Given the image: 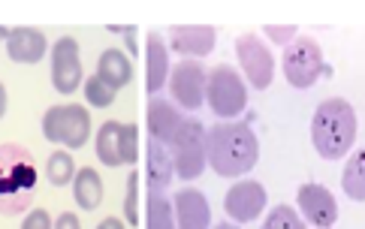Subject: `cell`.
Wrapping results in <instances>:
<instances>
[{
	"label": "cell",
	"mask_w": 365,
	"mask_h": 229,
	"mask_svg": "<svg viewBox=\"0 0 365 229\" xmlns=\"http://www.w3.org/2000/svg\"><path fill=\"white\" fill-rule=\"evenodd\" d=\"M259 160V139L245 121H220L208 130V166L220 178H239Z\"/></svg>",
	"instance_id": "1"
},
{
	"label": "cell",
	"mask_w": 365,
	"mask_h": 229,
	"mask_svg": "<svg viewBox=\"0 0 365 229\" xmlns=\"http://www.w3.org/2000/svg\"><path fill=\"white\" fill-rule=\"evenodd\" d=\"M356 112L341 97L323 100L311 118V142L323 160H341L356 142Z\"/></svg>",
	"instance_id": "2"
},
{
	"label": "cell",
	"mask_w": 365,
	"mask_h": 229,
	"mask_svg": "<svg viewBox=\"0 0 365 229\" xmlns=\"http://www.w3.org/2000/svg\"><path fill=\"white\" fill-rule=\"evenodd\" d=\"M36 190V166L31 151L19 145L0 148V214H19L31 206Z\"/></svg>",
	"instance_id": "3"
},
{
	"label": "cell",
	"mask_w": 365,
	"mask_h": 229,
	"mask_svg": "<svg viewBox=\"0 0 365 229\" xmlns=\"http://www.w3.org/2000/svg\"><path fill=\"white\" fill-rule=\"evenodd\" d=\"M169 154H173L175 175L181 181H197L208 166V130L202 127V121L185 118L178 136L169 145Z\"/></svg>",
	"instance_id": "4"
},
{
	"label": "cell",
	"mask_w": 365,
	"mask_h": 229,
	"mask_svg": "<svg viewBox=\"0 0 365 229\" xmlns=\"http://www.w3.org/2000/svg\"><path fill=\"white\" fill-rule=\"evenodd\" d=\"M43 136L48 142L63 145V151H79L91 139V112L79 103L51 106L43 114Z\"/></svg>",
	"instance_id": "5"
},
{
	"label": "cell",
	"mask_w": 365,
	"mask_h": 229,
	"mask_svg": "<svg viewBox=\"0 0 365 229\" xmlns=\"http://www.w3.org/2000/svg\"><path fill=\"white\" fill-rule=\"evenodd\" d=\"M205 103L217 114V118L236 121L239 114L245 112V106H247V85H245V79L232 67L220 63V67H215L212 73H208Z\"/></svg>",
	"instance_id": "6"
},
{
	"label": "cell",
	"mask_w": 365,
	"mask_h": 229,
	"mask_svg": "<svg viewBox=\"0 0 365 229\" xmlns=\"http://www.w3.org/2000/svg\"><path fill=\"white\" fill-rule=\"evenodd\" d=\"M284 79L299 91H308L320 75H332V67L323 60V52L314 40L299 36L284 48Z\"/></svg>",
	"instance_id": "7"
},
{
	"label": "cell",
	"mask_w": 365,
	"mask_h": 229,
	"mask_svg": "<svg viewBox=\"0 0 365 229\" xmlns=\"http://www.w3.org/2000/svg\"><path fill=\"white\" fill-rule=\"evenodd\" d=\"M205 91H208V73L202 63L197 60H181L173 67L169 75V94L173 103L185 112H197L205 103Z\"/></svg>",
	"instance_id": "8"
},
{
	"label": "cell",
	"mask_w": 365,
	"mask_h": 229,
	"mask_svg": "<svg viewBox=\"0 0 365 229\" xmlns=\"http://www.w3.org/2000/svg\"><path fill=\"white\" fill-rule=\"evenodd\" d=\"M236 58L242 63L245 79L251 82V87L257 91H266L275 79V58H272L269 46L259 40L257 33H242L236 40Z\"/></svg>",
	"instance_id": "9"
},
{
	"label": "cell",
	"mask_w": 365,
	"mask_h": 229,
	"mask_svg": "<svg viewBox=\"0 0 365 229\" xmlns=\"http://www.w3.org/2000/svg\"><path fill=\"white\" fill-rule=\"evenodd\" d=\"M51 85H55V91L63 97L76 94L85 85L79 43H76L73 36H61V40L51 46Z\"/></svg>",
	"instance_id": "10"
},
{
	"label": "cell",
	"mask_w": 365,
	"mask_h": 229,
	"mask_svg": "<svg viewBox=\"0 0 365 229\" xmlns=\"http://www.w3.org/2000/svg\"><path fill=\"white\" fill-rule=\"evenodd\" d=\"M269 206V193L259 181H239L227 190L224 211L232 223H254Z\"/></svg>",
	"instance_id": "11"
},
{
	"label": "cell",
	"mask_w": 365,
	"mask_h": 229,
	"mask_svg": "<svg viewBox=\"0 0 365 229\" xmlns=\"http://www.w3.org/2000/svg\"><path fill=\"white\" fill-rule=\"evenodd\" d=\"M166 36H169V52L181 55L185 60L212 55L217 46V31L212 24H173Z\"/></svg>",
	"instance_id": "12"
},
{
	"label": "cell",
	"mask_w": 365,
	"mask_h": 229,
	"mask_svg": "<svg viewBox=\"0 0 365 229\" xmlns=\"http://www.w3.org/2000/svg\"><path fill=\"white\" fill-rule=\"evenodd\" d=\"M296 208L305 218V223L317 229H329L338 220V202L323 184H302L296 190Z\"/></svg>",
	"instance_id": "13"
},
{
	"label": "cell",
	"mask_w": 365,
	"mask_h": 229,
	"mask_svg": "<svg viewBox=\"0 0 365 229\" xmlns=\"http://www.w3.org/2000/svg\"><path fill=\"white\" fill-rule=\"evenodd\" d=\"M175 206V223L178 229H212V208L202 190L197 187H181L173 196Z\"/></svg>",
	"instance_id": "14"
},
{
	"label": "cell",
	"mask_w": 365,
	"mask_h": 229,
	"mask_svg": "<svg viewBox=\"0 0 365 229\" xmlns=\"http://www.w3.org/2000/svg\"><path fill=\"white\" fill-rule=\"evenodd\" d=\"M181 124H185V114L175 109V103L169 100H160V97H151L148 103V114H145V127H148V139L160 145H173V139L178 136Z\"/></svg>",
	"instance_id": "15"
},
{
	"label": "cell",
	"mask_w": 365,
	"mask_h": 229,
	"mask_svg": "<svg viewBox=\"0 0 365 229\" xmlns=\"http://www.w3.org/2000/svg\"><path fill=\"white\" fill-rule=\"evenodd\" d=\"M169 75H173L169 46L163 43V36L158 31H151L145 40V91L151 97H158L163 91V85H169Z\"/></svg>",
	"instance_id": "16"
},
{
	"label": "cell",
	"mask_w": 365,
	"mask_h": 229,
	"mask_svg": "<svg viewBox=\"0 0 365 229\" xmlns=\"http://www.w3.org/2000/svg\"><path fill=\"white\" fill-rule=\"evenodd\" d=\"M48 52V40L43 31L36 28H12L9 40H6V55L12 63H40Z\"/></svg>",
	"instance_id": "17"
},
{
	"label": "cell",
	"mask_w": 365,
	"mask_h": 229,
	"mask_svg": "<svg viewBox=\"0 0 365 229\" xmlns=\"http://www.w3.org/2000/svg\"><path fill=\"white\" fill-rule=\"evenodd\" d=\"M175 178V163L169 148L148 139L145 142V187L148 190H166Z\"/></svg>",
	"instance_id": "18"
},
{
	"label": "cell",
	"mask_w": 365,
	"mask_h": 229,
	"mask_svg": "<svg viewBox=\"0 0 365 229\" xmlns=\"http://www.w3.org/2000/svg\"><path fill=\"white\" fill-rule=\"evenodd\" d=\"M97 79H103L115 91H121L133 79V63H130V58L121 48H106L97 60Z\"/></svg>",
	"instance_id": "19"
},
{
	"label": "cell",
	"mask_w": 365,
	"mask_h": 229,
	"mask_svg": "<svg viewBox=\"0 0 365 229\" xmlns=\"http://www.w3.org/2000/svg\"><path fill=\"white\" fill-rule=\"evenodd\" d=\"M121 130H124V124L106 121L97 130V139H94L97 160L103 163V166H109V169L124 166V157H121Z\"/></svg>",
	"instance_id": "20"
},
{
	"label": "cell",
	"mask_w": 365,
	"mask_h": 229,
	"mask_svg": "<svg viewBox=\"0 0 365 229\" xmlns=\"http://www.w3.org/2000/svg\"><path fill=\"white\" fill-rule=\"evenodd\" d=\"M73 199H76V206L85 208V211H94L100 208V202H103V178L97 169H79L76 172V181H73Z\"/></svg>",
	"instance_id": "21"
},
{
	"label": "cell",
	"mask_w": 365,
	"mask_h": 229,
	"mask_svg": "<svg viewBox=\"0 0 365 229\" xmlns=\"http://www.w3.org/2000/svg\"><path fill=\"white\" fill-rule=\"evenodd\" d=\"M145 229H178L175 206L166 199L163 190H148V196H145Z\"/></svg>",
	"instance_id": "22"
},
{
	"label": "cell",
	"mask_w": 365,
	"mask_h": 229,
	"mask_svg": "<svg viewBox=\"0 0 365 229\" xmlns=\"http://www.w3.org/2000/svg\"><path fill=\"white\" fill-rule=\"evenodd\" d=\"M341 187L354 202H365V148L347 160L341 172Z\"/></svg>",
	"instance_id": "23"
},
{
	"label": "cell",
	"mask_w": 365,
	"mask_h": 229,
	"mask_svg": "<svg viewBox=\"0 0 365 229\" xmlns=\"http://www.w3.org/2000/svg\"><path fill=\"white\" fill-rule=\"evenodd\" d=\"M76 160L70 151H55L48 160H46V178H48V184H55V187H67L76 181Z\"/></svg>",
	"instance_id": "24"
},
{
	"label": "cell",
	"mask_w": 365,
	"mask_h": 229,
	"mask_svg": "<svg viewBox=\"0 0 365 229\" xmlns=\"http://www.w3.org/2000/svg\"><path fill=\"white\" fill-rule=\"evenodd\" d=\"M263 229H308V223L296 208H290V206H284L281 202V206H275L266 214Z\"/></svg>",
	"instance_id": "25"
},
{
	"label": "cell",
	"mask_w": 365,
	"mask_h": 229,
	"mask_svg": "<svg viewBox=\"0 0 365 229\" xmlns=\"http://www.w3.org/2000/svg\"><path fill=\"white\" fill-rule=\"evenodd\" d=\"M82 91H85L88 106H94V109H109V106L115 103V97H118V91H115V87H109L103 79H97V73L91 75V79H85Z\"/></svg>",
	"instance_id": "26"
},
{
	"label": "cell",
	"mask_w": 365,
	"mask_h": 229,
	"mask_svg": "<svg viewBox=\"0 0 365 229\" xmlns=\"http://www.w3.org/2000/svg\"><path fill=\"white\" fill-rule=\"evenodd\" d=\"M124 220H127V226H139V172H136V169L130 172V178H127Z\"/></svg>",
	"instance_id": "27"
},
{
	"label": "cell",
	"mask_w": 365,
	"mask_h": 229,
	"mask_svg": "<svg viewBox=\"0 0 365 229\" xmlns=\"http://www.w3.org/2000/svg\"><path fill=\"white\" fill-rule=\"evenodd\" d=\"M121 157L127 166H133L139 160V127L136 124H124L121 130Z\"/></svg>",
	"instance_id": "28"
},
{
	"label": "cell",
	"mask_w": 365,
	"mask_h": 229,
	"mask_svg": "<svg viewBox=\"0 0 365 229\" xmlns=\"http://www.w3.org/2000/svg\"><path fill=\"white\" fill-rule=\"evenodd\" d=\"M21 229H55V220H51V214L46 208H31L24 214Z\"/></svg>",
	"instance_id": "29"
},
{
	"label": "cell",
	"mask_w": 365,
	"mask_h": 229,
	"mask_svg": "<svg viewBox=\"0 0 365 229\" xmlns=\"http://www.w3.org/2000/svg\"><path fill=\"white\" fill-rule=\"evenodd\" d=\"M263 33L269 36V40H275L278 46H290L296 40V28H293V24H287V28H278V24H266Z\"/></svg>",
	"instance_id": "30"
},
{
	"label": "cell",
	"mask_w": 365,
	"mask_h": 229,
	"mask_svg": "<svg viewBox=\"0 0 365 229\" xmlns=\"http://www.w3.org/2000/svg\"><path fill=\"white\" fill-rule=\"evenodd\" d=\"M121 36H124V43H127V52H130V55H139V40H136V36H139V28L127 24Z\"/></svg>",
	"instance_id": "31"
},
{
	"label": "cell",
	"mask_w": 365,
	"mask_h": 229,
	"mask_svg": "<svg viewBox=\"0 0 365 229\" xmlns=\"http://www.w3.org/2000/svg\"><path fill=\"white\" fill-rule=\"evenodd\" d=\"M55 229H82V223H79V214H73V211H63L61 218L55 220Z\"/></svg>",
	"instance_id": "32"
},
{
	"label": "cell",
	"mask_w": 365,
	"mask_h": 229,
	"mask_svg": "<svg viewBox=\"0 0 365 229\" xmlns=\"http://www.w3.org/2000/svg\"><path fill=\"white\" fill-rule=\"evenodd\" d=\"M97 229H127V220L121 218H106V220H100Z\"/></svg>",
	"instance_id": "33"
},
{
	"label": "cell",
	"mask_w": 365,
	"mask_h": 229,
	"mask_svg": "<svg viewBox=\"0 0 365 229\" xmlns=\"http://www.w3.org/2000/svg\"><path fill=\"white\" fill-rule=\"evenodd\" d=\"M6 114V87H4V82H0V118Z\"/></svg>",
	"instance_id": "34"
},
{
	"label": "cell",
	"mask_w": 365,
	"mask_h": 229,
	"mask_svg": "<svg viewBox=\"0 0 365 229\" xmlns=\"http://www.w3.org/2000/svg\"><path fill=\"white\" fill-rule=\"evenodd\" d=\"M9 33H12V28H4V24H0V43H4V46L9 40Z\"/></svg>",
	"instance_id": "35"
},
{
	"label": "cell",
	"mask_w": 365,
	"mask_h": 229,
	"mask_svg": "<svg viewBox=\"0 0 365 229\" xmlns=\"http://www.w3.org/2000/svg\"><path fill=\"white\" fill-rule=\"evenodd\" d=\"M215 229H239V223H232V220H227V223H217Z\"/></svg>",
	"instance_id": "36"
}]
</instances>
